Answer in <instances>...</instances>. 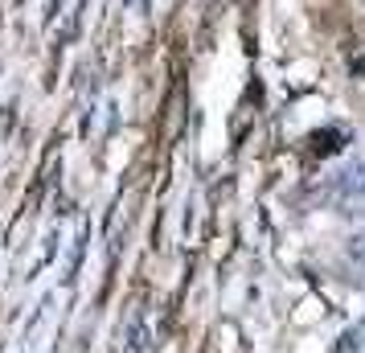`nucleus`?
I'll return each instance as SVG.
<instances>
[{
    "instance_id": "nucleus-1",
    "label": "nucleus",
    "mask_w": 365,
    "mask_h": 353,
    "mask_svg": "<svg viewBox=\"0 0 365 353\" xmlns=\"http://www.w3.org/2000/svg\"><path fill=\"white\" fill-rule=\"evenodd\" d=\"M341 189H345V198H365V168H353L341 181Z\"/></svg>"
},
{
    "instance_id": "nucleus-2",
    "label": "nucleus",
    "mask_w": 365,
    "mask_h": 353,
    "mask_svg": "<svg viewBox=\"0 0 365 353\" xmlns=\"http://www.w3.org/2000/svg\"><path fill=\"white\" fill-rule=\"evenodd\" d=\"M345 251H349V259H353V263H361V267H365V230H361V235H353V238H349V247H345Z\"/></svg>"
}]
</instances>
